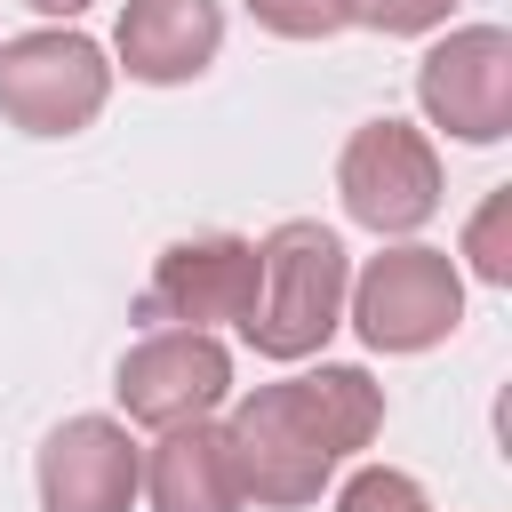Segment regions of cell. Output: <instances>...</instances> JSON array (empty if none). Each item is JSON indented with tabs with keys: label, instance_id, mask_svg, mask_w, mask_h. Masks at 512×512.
I'll use <instances>...</instances> for the list:
<instances>
[{
	"label": "cell",
	"instance_id": "1",
	"mask_svg": "<svg viewBox=\"0 0 512 512\" xmlns=\"http://www.w3.org/2000/svg\"><path fill=\"white\" fill-rule=\"evenodd\" d=\"M376 432H384V384L368 368H352V360H320L304 376L256 384L224 416V448H232L240 496L272 504V512L320 504L336 464L360 456Z\"/></svg>",
	"mask_w": 512,
	"mask_h": 512
},
{
	"label": "cell",
	"instance_id": "2",
	"mask_svg": "<svg viewBox=\"0 0 512 512\" xmlns=\"http://www.w3.org/2000/svg\"><path fill=\"white\" fill-rule=\"evenodd\" d=\"M256 312L240 320V336L264 360H312L336 328H344V288H352V256L320 216H288L256 240Z\"/></svg>",
	"mask_w": 512,
	"mask_h": 512
},
{
	"label": "cell",
	"instance_id": "3",
	"mask_svg": "<svg viewBox=\"0 0 512 512\" xmlns=\"http://www.w3.org/2000/svg\"><path fill=\"white\" fill-rule=\"evenodd\" d=\"M344 320L368 352H432L456 336L464 320V272L448 248L424 240H392L384 256L360 264V280L344 288Z\"/></svg>",
	"mask_w": 512,
	"mask_h": 512
},
{
	"label": "cell",
	"instance_id": "4",
	"mask_svg": "<svg viewBox=\"0 0 512 512\" xmlns=\"http://www.w3.org/2000/svg\"><path fill=\"white\" fill-rule=\"evenodd\" d=\"M112 104V56L80 24L0 40V120L24 136H80Z\"/></svg>",
	"mask_w": 512,
	"mask_h": 512
},
{
	"label": "cell",
	"instance_id": "5",
	"mask_svg": "<svg viewBox=\"0 0 512 512\" xmlns=\"http://www.w3.org/2000/svg\"><path fill=\"white\" fill-rule=\"evenodd\" d=\"M336 192H344V216L368 224L376 240H408L440 216V152L424 128L408 120H360L344 136V160H336Z\"/></svg>",
	"mask_w": 512,
	"mask_h": 512
},
{
	"label": "cell",
	"instance_id": "6",
	"mask_svg": "<svg viewBox=\"0 0 512 512\" xmlns=\"http://www.w3.org/2000/svg\"><path fill=\"white\" fill-rule=\"evenodd\" d=\"M416 104L456 144H504L512 136V32L504 24H456L416 64Z\"/></svg>",
	"mask_w": 512,
	"mask_h": 512
},
{
	"label": "cell",
	"instance_id": "7",
	"mask_svg": "<svg viewBox=\"0 0 512 512\" xmlns=\"http://www.w3.org/2000/svg\"><path fill=\"white\" fill-rule=\"evenodd\" d=\"M256 240L240 232H200V240H168L144 296H136V320L152 328H240L256 312Z\"/></svg>",
	"mask_w": 512,
	"mask_h": 512
},
{
	"label": "cell",
	"instance_id": "8",
	"mask_svg": "<svg viewBox=\"0 0 512 512\" xmlns=\"http://www.w3.org/2000/svg\"><path fill=\"white\" fill-rule=\"evenodd\" d=\"M128 424L144 432H168V424H192V416H216L224 392H232V352L208 336V328H152L120 352V376H112Z\"/></svg>",
	"mask_w": 512,
	"mask_h": 512
},
{
	"label": "cell",
	"instance_id": "9",
	"mask_svg": "<svg viewBox=\"0 0 512 512\" xmlns=\"http://www.w3.org/2000/svg\"><path fill=\"white\" fill-rule=\"evenodd\" d=\"M144 488V448L120 416H64L40 440V512H128Z\"/></svg>",
	"mask_w": 512,
	"mask_h": 512
},
{
	"label": "cell",
	"instance_id": "10",
	"mask_svg": "<svg viewBox=\"0 0 512 512\" xmlns=\"http://www.w3.org/2000/svg\"><path fill=\"white\" fill-rule=\"evenodd\" d=\"M224 48V8L216 0H128L120 8V32H112V56L128 80L144 88H184L216 64Z\"/></svg>",
	"mask_w": 512,
	"mask_h": 512
},
{
	"label": "cell",
	"instance_id": "11",
	"mask_svg": "<svg viewBox=\"0 0 512 512\" xmlns=\"http://www.w3.org/2000/svg\"><path fill=\"white\" fill-rule=\"evenodd\" d=\"M144 496H152V512H240L248 496H240L224 424H208V416L168 424L160 448L144 456Z\"/></svg>",
	"mask_w": 512,
	"mask_h": 512
},
{
	"label": "cell",
	"instance_id": "12",
	"mask_svg": "<svg viewBox=\"0 0 512 512\" xmlns=\"http://www.w3.org/2000/svg\"><path fill=\"white\" fill-rule=\"evenodd\" d=\"M464 264L488 280V288H512V184H496L480 200V216L464 224Z\"/></svg>",
	"mask_w": 512,
	"mask_h": 512
},
{
	"label": "cell",
	"instance_id": "13",
	"mask_svg": "<svg viewBox=\"0 0 512 512\" xmlns=\"http://www.w3.org/2000/svg\"><path fill=\"white\" fill-rule=\"evenodd\" d=\"M248 16L280 40H336L360 24V0H248Z\"/></svg>",
	"mask_w": 512,
	"mask_h": 512
},
{
	"label": "cell",
	"instance_id": "14",
	"mask_svg": "<svg viewBox=\"0 0 512 512\" xmlns=\"http://www.w3.org/2000/svg\"><path fill=\"white\" fill-rule=\"evenodd\" d=\"M336 512H432L424 480L400 472V464H360L344 488H336Z\"/></svg>",
	"mask_w": 512,
	"mask_h": 512
},
{
	"label": "cell",
	"instance_id": "15",
	"mask_svg": "<svg viewBox=\"0 0 512 512\" xmlns=\"http://www.w3.org/2000/svg\"><path fill=\"white\" fill-rule=\"evenodd\" d=\"M456 16V0H360V24H376L384 40H416V32H440Z\"/></svg>",
	"mask_w": 512,
	"mask_h": 512
},
{
	"label": "cell",
	"instance_id": "16",
	"mask_svg": "<svg viewBox=\"0 0 512 512\" xmlns=\"http://www.w3.org/2000/svg\"><path fill=\"white\" fill-rule=\"evenodd\" d=\"M24 8H40V16H56V24H72L80 8H96V0H24Z\"/></svg>",
	"mask_w": 512,
	"mask_h": 512
}]
</instances>
